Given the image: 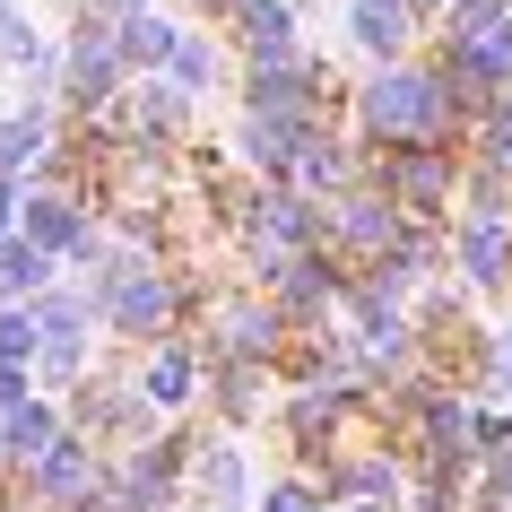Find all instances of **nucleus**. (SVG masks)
Wrapping results in <instances>:
<instances>
[{"instance_id":"5701e85b","label":"nucleus","mask_w":512,"mask_h":512,"mask_svg":"<svg viewBox=\"0 0 512 512\" xmlns=\"http://www.w3.org/2000/svg\"><path fill=\"white\" fill-rule=\"evenodd\" d=\"M408 9H417V18H426V9H443V0H408Z\"/></svg>"},{"instance_id":"39448f33","label":"nucleus","mask_w":512,"mask_h":512,"mask_svg":"<svg viewBox=\"0 0 512 512\" xmlns=\"http://www.w3.org/2000/svg\"><path fill=\"white\" fill-rule=\"evenodd\" d=\"M113 35H122V61H131V79H148V70H174V44H183V35L165 27L157 9H122V18H113Z\"/></svg>"},{"instance_id":"4be33fe9","label":"nucleus","mask_w":512,"mask_h":512,"mask_svg":"<svg viewBox=\"0 0 512 512\" xmlns=\"http://www.w3.org/2000/svg\"><path fill=\"white\" fill-rule=\"evenodd\" d=\"M9 209H18V183H0V243H9Z\"/></svg>"},{"instance_id":"f03ea898","label":"nucleus","mask_w":512,"mask_h":512,"mask_svg":"<svg viewBox=\"0 0 512 512\" xmlns=\"http://www.w3.org/2000/svg\"><path fill=\"white\" fill-rule=\"evenodd\" d=\"M35 495H44V504H61V512H79V504H96V495H105V469H96V452H87L79 426L61 434L44 460H35Z\"/></svg>"},{"instance_id":"b1692460","label":"nucleus","mask_w":512,"mask_h":512,"mask_svg":"<svg viewBox=\"0 0 512 512\" xmlns=\"http://www.w3.org/2000/svg\"><path fill=\"white\" fill-rule=\"evenodd\" d=\"M348 512H391V504H348Z\"/></svg>"},{"instance_id":"423d86ee","label":"nucleus","mask_w":512,"mask_h":512,"mask_svg":"<svg viewBox=\"0 0 512 512\" xmlns=\"http://www.w3.org/2000/svg\"><path fill=\"white\" fill-rule=\"evenodd\" d=\"M408 27H417V9H408V0H356V9H348V44H365L374 61L400 53Z\"/></svg>"},{"instance_id":"7ed1b4c3","label":"nucleus","mask_w":512,"mask_h":512,"mask_svg":"<svg viewBox=\"0 0 512 512\" xmlns=\"http://www.w3.org/2000/svg\"><path fill=\"white\" fill-rule=\"evenodd\" d=\"M226 18H235V35H243V53H252V70L296 61V18H304V9H287V0H235Z\"/></svg>"},{"instance_id":"a211bd4d","label":"nucleus","mask_w":512,"mask_h":512,"mask_svg":"<svg viewBox=\"0 0 512 512\" xmlns=\"http://www.w3.org/2000/svg\"><path fill=\"white\" fill-rule=\"evenodd\" d=\"M504 443H512V417H504V408H478V417H469V452H486V460H495Z\"/></svg>"},{"instance_id":"f8f14e48","label":"nucleus","mask_w":512,"mask_h":512,"mask_svg":"<svg viewBox=\"0 0 512 512\" xmlns=\"http://www.w3.org/2000/svg\"><path fill=\"white\" fill-rule=\"evenodd\" d=\"M27 165H44V113H18V122H0V183H18Z\"/></svg>"},{"instance_id":"dca6fc26","label":"nucleus","mask_w":512,"mask_h":512,"mask_svg":"<svg viewBox=\"0 0 512 512\" xmlns=\"http://www.w3.org/2000/svg\"><path fill=\"white\" fill-rule=\"evenodd\" d=\"M209 79H217V44H209V35H183V44H174V87L200 96Z\"/></svg>"},{"instance_id":"4468645a","label":"nucleus","mask_w":512,"mask_h":512,"mask_svg":"<svg viewBox=\"0 0 512 512\" xmlns=\"http://www.w3.org/2000/svg\"><path fill=\"white\" fill-rule=\"evenodd\" d=\"M139 391H148V408H174V400H191V356L183 348H165L148 374H139Z\"/></svg>"},{"instance_id":"f257e3e1","label":"nucleus","mask_w":512,"mask_h":512,"mask_svg":"<svg viewBox=\"0 0 512 512\" xmlns=\"http://www.w3.org/2000/svg\"><path fill=\"white\" fill-rule=\"evenodd\" d=\"M443 113H452V87L434 79V70H382V79H365V96H356V122L374 139H400V148H417V139L443 131Z\"/></svg>"},{"instance_id":"2eb2a0df","label":"nucleus","mask_w":512,"mask_h":512,"mask_svg":"<svg viewBox=\"0 0 512 512\" xmlns=\"http://www.w3.org/2000/svg\"><path fill=\"white\" fill-rule=\"evenodd\" d=\"M348 174H356L348 139H313V148H304V183H313V191H339Z\"/></svg>"},{"instance_id":"aec40b11","label":"nucleus","mask_w":512,"mask_h":512,"mask_svg":"<svg viewBox=\"0 0 512 512\" xmlns=\"http://www.w3.org/2000/svg\"><path fill=\"white\" fill-rule=\"evenodd\" d=\"M486 512H512V460H486V495H478Z\"/></svg>"},{"instance_id":"393cba45","label":"nucleus","mask_w":512,"mask_h":512,"mask_svg":"<svg viewBox=\"0 0 512 512\" xmlns=\"http://www.w3.org/2000/svg\"><path fill=\"white\" fill-rule=\"evenodd\" d=\"M131 9H148V0H131Z\"/></svg>"},{"instance_id":"6ab92c4d","label":"nucleus","mask_w":512,"mask_h":512,"mask_svg":"<svg viewBox=\"0 0 512 512\" xmlns=\"http://www.w3.org/2000/svg\"><path fill=\"white\" fill-rule=\"evenodd\" d=\"M261 512H322V486L287 478V486H270V495H261Z\"/></svg>"},{"instance_id":"1a4fd4ad","label":"nucleus","mask_w":512,"mask_h":512,"mask_svg":"<svg viewBox=\"0 0 512 512\" xmlns=\"http://www.w3.org/2000/svg\"><path fill=\"white\" fill-rule=\"evenodd\" d=\"M44 270H53V252H44V243H0V304L53 296V287H44Z\"/></svg>"},{"instance_id":"9d476101","label":"nucleus","mask_w":512,"mask_h":512,"mask_svg":"<svg viewBox=\"0 0 512 512\" xmlns=\"http://www.w3.org/2000/svg\"><path fill=\"white\" fill-rule=\"evenodd\" d=\"M270 287H278V313H322L330 304V261H313V252L304 261H278Z\"/></svg>"},{"instance_id":"0eeeda50","label":"nucleus","mask_w":512,"mask_h":512,"mask_svg":"<svg viewBox=\"0 0 512 512\" xmlns=\"http://www.w3.org/2000/svg\"><path fill=\"white\" fill-rule=\"evenodd\" d=\"M191 452H200V486H191V495H200V504H217V512H235L243 486H252L243 452H235V443H191Z\"/></svg>"},{"instance_id":"9b49d317","label":"nucleus","mask_w":512,"mask_h":512,"mask_svg":"<svg viewBox=\"0 0 512 512\" xmlns=\"http://www.w3.org/2000/svg\"><path fill=\"white\" fill-rule=\"evenodd\" d=\"M27 243H44V252H79L87 226H79L70 200H27Z\"/></svg>"},{"instance_id":"f3484780","label":"nucleus","mask_w":512,"mask_h":512,"mask_svg":"<svg viewBox=\"0 0 512 512\" xmlns=\"http://www.w3.org/2000/svg\"><path fill=\"white\" fill-rule=\"evenodd\" d=\"M44 53V44H35V27H27V9H18V0H0V61H9V70H18V61H35Z\"/></svg>"},{"instance_id":"ddd939ff","label":"nucleus","mask_w":512,"mask_h":512,"mask_svg":"<svg viewBox=\"0 0 512 512\" xmlns=\"http://www.w3.org/2000/svg\"><path fill=\"white\" fill-rule=\"evenodd\" d=\"M391 200H400V209H426V200H443V165L408 148V157L391 165Z\"/></svg>"},{"instance_id":"20e7f679","label":"nucleus","mask_w":512,"mask_h":512,"mask_svg":"<svg viewBox=\"0 0 512 512\" xmlns=\"http://www.w3.org/2000/svg\"><path fill=\"white\" fill-rule=\"evenodd\" d=\"M460 261H469V287H504L512 270V226L495 209H478L469 226H460Z\"/></svg>"},{"instance_id":"412c9836","label":"nucleus","mask_w":512,"mask_h":512,"mask_svg":"<svg viewBox=\"0 0 512 512\" xmlns=\"http://www.w3.org/2000/svg\"><path fill=\"white\" fill-rule=\"evenodd\" d=\"M27 408V365H0V417H18Z\"/></svg>"},{"instance_id":"6e6552de","label":"nucleus","mask_w":512,"mask_h":512,"mask_svg":"<svg viewBox=\"0 0 512 512\" xmlns=\"http://www.w3.org/2000/svg\"><path fill=\"white\" fill-rule=\"evenodd\" d=\"M61 434H70V426H61L53 408H44V400H27L18 417H0V460H27V469H35V460H44V452L61 443Z\"/></svg>"}]
</instances>
